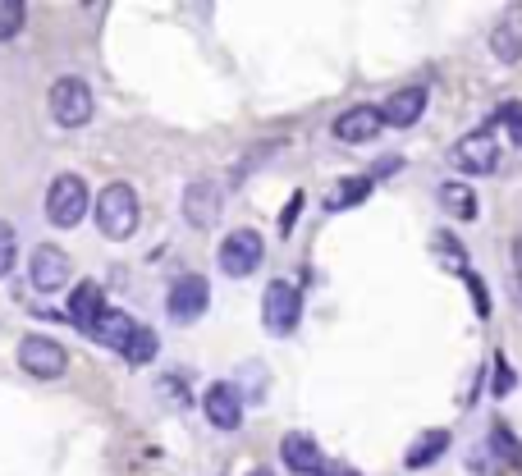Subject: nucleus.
I'll list each match as a JSON object with an SVG mask.
<instances>
[{
	"mask_svg": "<svg viewBox=\"0 0 522 476\" xmlns=\"http://www.w3.org/2000/svg\"><path fill=\"white\" fill-rule=\"evenodd\" d=\"M202 412L216 431H239L243 426V394L229 385V380H216L207 394H202Z\"/></svg>",
	"mask_w": 522,
	"mask_h": 476,
	"instance_id": "obj_10",
	"label": "nucleus"
},
{
	"mask_svg": "<svg viewBox=\"0 0 522 476\" xmlns=\"http://www.w3.org/2000/svg\"><path fill=\"white\" fill-rule=\"evenodd\" d=\"M220 211H225V202H220V184H211V179H193V184L184 188V220L193 229H211L220 220Z\"/></svg>",
	"mask_w": 522,
	"mask_h": 476,
	"instance_id": "obj_11",
	"label": "nucleus"
},
{
	"mask_svg": "<svg viewBox=\"0 0 522 476\" xmlns=\"http://www.w3.org/2000/svg\"><path fill=\"white\" fill-rule=\"evenodd\" d=\"M23 19H28V5H23V0H0V42L19 37Z\"/></svg>",
	"mask_w": 522,
	"mask_h": 476,
	"instance_id": "obj_24",
	"label": "nucleus"
},
{
	"mask_svg": "<svg viewBox=\"0 0 522 476\" xmlns=\"http://www.w3.org/2000/svg\"><path fill=\"white\" fill-rule=\"evenodd\" d=\"M298 211H303V193H294V197H289V211H280V234H289V229H294Z\"/></svg>",
	"mask_w": 522,
	"mask_h": 476,
	"instance_id": "obj_30",
	"label": "nucleus"
},
{
	"mask_svg": "<svg viewBox=\"0 0 522 476\" xmlns=\"http://www.w3.org/2000/svg\"><path fill=\"white\" fill-rule=\"evenodd\" d=\"M46 110H51V119L60 129H83L87 119H92V110H97V97H92V87L83 78L65 74V78H55L51 92H46Z\"/></svg>",
	"mask_w": 522,
	"mask_h": 476,
	"instance_id": "obj_2",
	"label": "nucleus"
},
{
	"mask_svg": "<svg viewBox=\"0 0 522 476\" xmlns=\"http://www.w3.org/2000/svg\"><path fill=\"white\" fill-rule=\"evenodd\" d=\"M449 440H454V435H449L445 426H440V431H422L413 444H408V454H403V467H408V472H422V467H431L435 458H440V454L449 449Z\"/></svg>",
	"mask_w": 522,
	"mask_h": 476,
	"instance_id": "obj_18",
	"label": "nucleus"
},
{
	"mask_svg": "<svg viewBox=\"0 0 522 476\" xmlns=\"http://www.w3.org/2000/svg\"><path fill=\"white\" fill-rule=\"evenodd\" d=\"M248 476H271V472H266V467H252V472Z\"/></svg>",
	"mask_w": 522,
	"mask_h": 476,
	"instance_id": "obj_34",
	"label": "nucleus"
},
{
	"mask_svg": "<svg viewBox=\"0 0 522 476\" xmlns=\"http://www.w3.org/2000/svg\"><path fill=\"white\" fill-rule=\"evenodd\" d=\"M207 303H211L207 275H179V280L165 289V312H170L174 325H193L197 316L207 312Z\"/></svg>",
	"mask_w": 522,
	"mask_h": 476,
	"instance_id": "obj_7",
	"label": "nucleus"
},
{
	"mask_svg": "<svg viewBox=\"0 0 522 476\" xmlns=\"http://www.w3.org/2000/svg\"><path fill=\"white\" fill-rule=\"evenodd\" d=\"M399 170H403V156H381L376 170H371V179H390V174H399Z\"/></svg>",
	"mask_w": 522,
	"mask_h": 476,
	"instance_id": "obj_31",
	"label": "nucleus"
},
{
	"mask_svg": "<svg viewBox=\"0 0 522 476\" xmlns=\"http://www.w3.org/2000/svg\"><path fill=\"white\" fill-rule=\"evenodd\" d=\"M156 353H161V344H156V330L138 325V335H133L129 353H124V362H129V367H147V362H156Z\"/></svg>",
	"mask_w": 522,
	"mask_h": 476,
	"instance_id": "obj_23",
	"label": "nucleus"
},
{
	"mask_svg": "<svg viewBox=\"0 0 522 476\" xmlns=\"http://www.w3.org/2000/svg\"><path fill=\"white\" fill-rule=\"evenodd\" d=\"M280 458H284V467H289V472H298V476H316L321 467H326L321 444H316L312 435H303V431L284 435V440H280Z\"/></svg>",
	"mask_w": 522,
	"mask_h": 476,
	"instance_id": "obj_12",
	"label": "nucleus"
},
{
	"mask_svg": "<svg viewBox=\"0 0 522 476\" xmlns=\"http://www.w3.org/2000/svg\"><path fill=\"white\" fill-rule=\"evenodd\" d=\"M513 271H518V284H522V234L513 238Z\"/></svg>",
	"mask_w": 522,
	"mask_h": 476,
	"instance_id": "obj_33",
	"label": "nucleus"
},
{
	"mask_svg": "<svg viewBox=\"0 0 522 476\" xmlns=\"http://www.w3.org/2000/svg\"><path fill=\"white\" fill-rule=\"evenodd\" d=\"M19 367L37 380H55V376H65L69 353H65V344H55L51 335H23L19 339Z\"/></svg>",
	"mask_w": 522,
	"mask_h": 476,
	"instance_id": "obj_8",
	"label": "nucleus"
},
{
	"mask_svg": "<svg viewBox=\"0 0 522 476\" xmlns=\"http://www.w3.org/2000/svg\"><path fill=\"white\" fill-rule=\"evenodd\" d=\"M106 312V307H101V284H78L74 293H69V321L78 325V330H92V325H97V316Z\"/></svg>",
	"mask_w": 522,
	"mask_h": 476,
	"instance_id": "obj_19",
	"label": "nucleus"
},
{
	"mask_svg": "<svg viewBox=\"0 0 522 476\" xmlns=\"http://www.w3.org/2000/svg\"><path fill=\"white\" fill-rule=\"evenodd\" d=\"M316 476H362V472H358V467H348V463H335V458H326V467H321Z\"/></svg>",
	"mask_w": 522,
	"mask_h": 476,
	"instance_id": "obj_32",
	"label": "nucleus"
},
{
	"mask_svg": "<svg viewBox=\"0 0 522 476\" xmlns=\"http://www.w3.org/2000/svg\"><path fill=\"white\" fill-rule=\"evenodd\" d=\"M14 248H19V243H14V225H5V220H0V275H10Z\"/></svg>",
	"mask_w": 522,
	"mask_h": 476,
	"instance_id": "obj_28",
	"label": "nucleus"
},
{
	"mask_svg": "<svg viewBox=\"0 0 522 476\" xmlns=\"http://www.w3.org/2000/svg\"><path fill=\"white\" fill-rule=\"evenodd\" d=\"M161 399H170L174 408H188V390L179 376H161Z\"/></svg>",
	"mask_w": 522,
	"mask_h": 476,
	"instance_id": "obj_29",
	"label": "nucleus"
},
{
	"mask_svg": "<svg viewBox=\"0 0 522 476\" xmlns=\"http://www.w3.org/2000/svg\"><path fill=\"white\" fill-rule=\"evenodd\" d=\"M435 202L445 206V216H454V220H477V193H472L463 179H445V184L435 188Z\"/></svg>",
	"mask_w": 522,
	"mask_h": 476,
	"instance_id": "obj_17",
	"label": "nucleus"
},
{
	"mask_svg": "<svg viewBox=\"0 0 522 476\" xmlns=\"http://www.w3.org/2000/svg\"><path fill=\"white\" fill-rule=\"evenodd\" d=\"M138 220H142V206H138V193L129 184H106L97 197V229L101 238L110 243H124V238L138 234Z\"/></svg>",
	"mask_w": 522,
	"mask_h": 476,
	"instance_id": "obj_1",
	"label": "nucleus"
},
{
	"mask_svg": "<svg viewBox=\"0 0 522 476\" xmlns=\"http://www.w3.org/2000/svg\"><path fill=\"white\" fill-rule=\"evenodd\" d=\"M220 271L234 275V280H243V275H252L266 261V238L257 234V229H234L229 238H220Z\"/></svg>",
	"mask_w": 522,
	"mask_h": 476,
	"instance_id": "obj_6",
	"label": "nucleus"
},
{
	"mask_svg": "<svg viewBox=\"0 0 522 476\" xmlns=\"http://www.w3.org/2000/svg\"><path fill=\"white\" fill-rule=\"evenodd\" d=\"M87 335L97 339L101 348H120V353H129L133 335H138V321H133L129 312H120V307H106V312L97 316V325H92Z\"/></svg>",
	"mask_w": 522,
	"mask_h": 476,
	"instance_id": "obj_13",
	"label": "nucleus"
},
{
	"mask_svg": "<svg viewBox=\"0 0 522 476\" xmlns=\"http://www.w3.org/2000/svg\"><path fill=\"white\" fill-rule=\"evenodd\" d=\"M33 289H42V293H55V289H65V280H69V257L55 243H42V248L33 252Z\"/></svg>",
	"mask_w": 522,
	"mask_h": 476,
	"instance_id": "obj_14",
	"label": "nucleus"
},
{
	"mask_svg": "<svg viewBox=\"0 0 522 476\" xmlns=\"http://www.w3.org/2000/svg\"><path fill=\"white\" fill-rule=\"evenodd\" d=\"M490 454L504 458V463H513V467H522V440L504 422H495V431H490Z\"/></svg>",
	"mask_w": 522,
	"mask_h": 476,
	"instance_id": "obj_22",
	"label": "nucleus"
},
{
	"mask_svg": "<svg viewBox=\"0 0 522 476\" xmlns=\"http://www.w3.org/2000/svg\"><path fill=\"white\" fill-rule=\"evenodd\" d=\"M371 193V174H344L335 188L326 193V211H348V206H362Z\"/></svg>",
	"mask_w": 522,
	"mask_h": 476,
	"instance_id": "obj_20",
	"label": "nucleus"
},
{
	"mask_svg": "<svg viewBox=\"0 0 522 476\" xmlns=\"http://www.w3.org/2000/svg\"><path fill=\"white\" fill-rule=\"evenodd\" d=\"M87 202L92 197H87V184L78 174H55L51 188H46V220L55 229H74L87 216Z\"/></svg>",
	"mask_w": 522,
	"mask_h": 476,
	"instance_id": "obj_4",
	"label": "nucleus"
},
{
	"mask_svg": "<svg viewBox=\"0 0 522 476\" xmlns=\"http://www.w3.org/2000/svg\"><path fill=\"white\" fill-rule=\"evenodd\" d=\"M513 385H518V376H513V367L504 362V357H495V399H504V394H513Z\"/></svg>",
	"mask_w": 522,
	"mask_h": 476,
	"instance_id": "obj_27",
	"label": "nucleus"
},
{
	"mask_svg": "<svg viewBox=\"0 0 522 476\" xmlns=\"http://www.w3.org/2000/svg\"><path fill=\"white\" fill-rule=\"evenodd\" d=\"M431 252H435V261H440V266H449V271H458V275L472 271L468 252H463V243H458L449 229H435V234H431Z\"/></svg>",
	"mask_w": 522,
	"mask_h": 476,
	"instance_id": "obj_21",
	"label": "nucleus"
},
{
	"mask_svg": "<svg viewBox=\"0 0 522 476\" xmlns=\"http://www.w3.org/2000/svg\"><path fill=\"white\" fill-rule=\"evenodd\" d=\"M385 129V115L381 106H348L344 115L335 119V142H344V147H362V142H376Z\"/></svg>",
	"mask_w": 522,
	"mask_h": 476,
	"instance_id": "obj_9",
	"label": "nucleus"
},
{
	"mask_svg": "<svg viewBox=\"0 0 522 476\" xmlns=\"http://www.w3.org/2000/svg\"><path fill=\"white\" fill-rule=\"evenodd\" d=\"M495 119H504V124H509V138L522 147V101H509V106H500V110H495Z\"/></svg>",
	"mask_w": 522,
	"mask_h": 476,
	"instance_id": "obj_26",
	"label": "nucleus"
},
{
	"mask_svg": "<svg viewBox=\"0 0 522 476\" xmlns=\"http://www.w3.org/2000/svg\"><path fill=\"white\" fill-rule=\"evenodd\" d=\"M449 165H454L458 174H495V165H500V142H495V133L490 129L463 133V138L449 147Z\"/></svg>",
	"mask_w": 522,
	"mask_h": 476,
	"instance_id": "obj_5",
	"label": "nucleus"
},
{
	"mask_svg": "<svg viewBox=\"0 0 522 476\" xmlns=\"http://www.w3.org/2000/svg\"><path fill=\"white\" fill-rule=\"evenodd\" d=\"M490 55L500 60V65H518L522 60V14H504L495 28H490Z\"/></svg>",
	"mask_w": 522,
	"mask_h": 476,
	"instance_id": "obj_16",
	"label": "nucleus"
},
{
	"mask_svg": "<svg viewBox=\"0 0 522 476\" xmlns=\"http://www.w3.org/2000/svg\"><path fill=\"white\" fill-rule=\"evenodd\" d=\"M298 321H303V293L289 280H271L261 293V325L271 335H294Z\"/></svg>",
	"mask_w": 522,
	"mask_h": 476,
	"instance_id": "obj_3",
	"label": "nucleus"
},
{
	"mask_svg": "<svg viewBox=\"0 0 522 476\" xmlns=\"http://www.w3.org/2000/svg\"><path fill=\"white\" fill-rule=\"evenodd\" d=\"M422 110H426V87H399V92L385 97L381 115L390 129H413L417 119H422Z\"/></svg>",
	"mask_w": 522,
	"mask_h": 476,
	"instance_id": "obj_15",
	"label": "nucleus"
},
{
	"mask_svg": "<svg viewBox=\"0 0 522 476\" xmlns=\"http://www.w3.org/2000/svg\"><path fill=\"white\" fill-rule=\"evenodd\" d=\"M463 284H468V293H472V307H477V316L486 321V316H490V293H486V284H481V275L468 271V275H463Z\"/></svg>",
	"mask_w": 522,
	"mask_h": 476,
	"instance_id": "obj_25",
	"label": "nucleus"
}]
</instances>
